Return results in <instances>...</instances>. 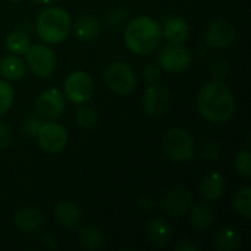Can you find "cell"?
<instances>
[{"label":"cell","mask_w":251,"mask_h":251,"mask_svg":"<svg viewBox=\"0 0 251 251\" xmlns=\"http://www.w3.org/2000/svg\"><path fill=\"white\" fill-rule=\"evenodd\" d=\"M191 35L190 24L179 15H171L162 25V37L168 43H185Z\"/></svg>","instance_id":"2e32d148"},{"label":"cell","mask_w":251,"mask_h":251,"mask_svg":"<svg viewBox=\"0 0 251 251\" xmlns=\"http://www.w3.org/2000/svg\"><path fill=\"white\" fill-rule=\"evenodd\" d=\"M234 169H235V174L240 175L241 178L244 179H250L251 176V153L244 149V150H240L237 154H235V159H234Z\"/></svg>","instance_id":"4316f807"},{"label":"cell","mask_w":251,"mask_h":251,"mask_svg":"<svg viewBox=\"0 0 251 251\" xmlns=\"http://www.w3.org/2000/svg\"><path fill=\"white\" fill-rule=\"evenodd\" d=\"M175 250L176 251H199V246H196L194 243L184 240L178 244H175Z\"/></svg>","instance_id":"d590c367"},{"label":"cell","mask_w":251,"mask_h":251,"mask_svg":"<svg viewBox=\"0 0 251 251\" xmlns=\"http://www.w3.org/2000/svg\"><path fill=\"white\" fill-rule=\"evenodd\" d=\"M35 140L44 153L59 154L68 144V129L56 121H43Z\"/></svg>","instance_id":"52a82bcc"},{"label":"cell","mask_w":251,"mask_h":251,"mask_svg":"<svg viewBox=\"0 0 251 251\" xmlns=\"http://www.w3.org/2000/svg\"><path fill=\"white\" fill-rule=\"evenodd\" d=\"M75 121H76L79 128L91 129L99 122V113L93 106H88L87 103H84V104H79L76 115H75Z\"/></svg>","instance_id":"484cf974"},{"label":"cell","mask_w":251,"mask_h":251,"mask_svg":"<svg viewBox=\"0 0 251 251\" xmlns=\"http://www.w3.org/2000/svg\"><path fill=\"white\" fill-rule=\"evenodd\" d=\"M15 100V90L9 81L0 79V118L4 116L12 107Z\"/></svg>","instance_id":"83f0119b"},{"label":"cell","mask_w":251,"mask_h":251,"mask_svg":"<svg viewBox=\"0 0 251 251\" xmlns=\"http://www.w3.org/2000/svg\"><path fill=\"white\" fill-rule=\"evenodd\" d=\"M143 76L144 79L151 84V82H157L162 78V68L159 63H149L144 69H143Z\"/></svg>","instance_id":"d6a6232c"},{"label":"cell","mask_w":251,"mask_h":251,"mask_svg":"<svg viewBox=\"0 0 251 251\" xmlns=\"http://www.w3.org/2000/svg\"><path fill=\"white\" fill-rule=\"evenodd\" d=\"M165 156L175 163H187L194 159L196 143L185 128H171L163 137Z\"/></svg>","instance_id":"277c9868"},{"label":"cell","mask_w":251,"mask_h":251,"mask_svg":"<svg viewBox=\"0 0 251 251\" xmlns=\"http://www.w3.org/2000/svg\"><path fill=\"white\" fill-rule=\"evenodd\" d=\"M26 74V63L18 54L4 56L0 60V75L6 81H19Z\"/></svg>","instance_id":"44dd1931"},{"label":"cell","mask_w":251,"mask_h":251,"mask_svg":"<svg viewBox=\"0 0 251 251\" xmlns=\"http://www.w3.org/2000/svg\"><path fill=\"white\" fill-rule=\"evenodd\" d=\"M190 221L196 231H207L212 228L215 222V212L209 201L197 203L190 210Z\"/></svg>","instance_id":"ffe728a7"},{"label":"cell","mask_w":251,"mask_h":251,"mask_svg":"<svg viewBox=\"0 0 251 251\" xmlns=\"http://www.w3.org/2000/svg\"><path fill=\"white\" fill-rule=\"evenodd\" d=\"M15 226L25 234H32L38 231L44 224V213L34 206H24L18 209L13 215Z\"/></svg>","instance_id":"9a60e30c"},{"label":"cell","mask_w":251,"mask_h":251,"mask_svg":"<svg viewBox=\"0 0 251 251\" xmlns=\"http://www.w3.org/2000/svg\"><path fill=\"white\" fill-rule=\"evenodd\" d=\"M6 49L12 53V54H25L28 51V49L31 47V40L29 35L22 31V29H15L12 32L7 34L6 40H4Z\"/></svg>","instance_id":"cb8c5ba5"},{"label":"cell","mask_w":251,"mask_h":251,"mask_svg":"<svg viewBox=\"0 0 251 251\" xmlns=\"http://www.w3.org/2000/svg\"><path fill=\"white\" fill-rule=\"evenodd\" d=\"M201 157L206 160H216L221 156V146L216 140H204L201 143Z\"/></svg>","instance_id":"1f68e13d"},{"label":"cell","mask_w":251,"mask_h":251,"mask_svg":"<svg viewBox=\"0 0 251 251\" xmlns=\"http://www.w3.org/2000/svg\"><path fill=\"white\" fill-rule=\"evenodd\" d=\"M107 88L118 96H128L137 87V74L126 62L115 60L109 63L103 72Z\"/></svg>","instance_id":"5b68a950"},{"label":"cell","mask_w":251,"mask_h":251,"mask_svg":"<svg viewBox=\"0 0 251 251\" xmlns=\"http://www.w3.org/2000/svg\"><path fill=\"white\" fill-rule=\"evenodd\" d=\"M25 63L26 68H29L31 72L37 76L49 78L57 66V57L49 44L38 43L31 44V47L25 53Z\"/></svg>","instance_id":"ba28073f"},{"label":"cell","mask_w":251,"mask_h":251,"mask_svg":"<svg viewBox=\"0 0 251 251\" xmlns=\"http://www.w3.org/2000/svg\"><path fill=\"white\" fill-rule=\"evenodd\" d=\"M231 68H229V62L225 57H215L210 63V74L213 76V79H221L224 81L225 78L229 76Z\"/></svg>","instance_id":"f546056e"},{"label":"cell","mask_w":251,"mask_h":251,"mask_svg":"<svg viewBox=\"0 0 251 251\" xmlns=\"http://www.w3.org/2000/svg\"><path fill=\"white\" fill-rule=\"evenodd\" d=\"M225 191H226V179L222 174L209 172L203 176L200 182V193L206 201L212 203L221 200Z\"/></svg>","instance_id":"d6986e66"},{"label":"cell","mask_w":251,"mask_h":251,"mask_svg":"<svg viewBox=\"0 0 251 251\" xmlns=\"http://www.w3.org/2000/svg\"><path fill=\"white\" fill-rule=\"evenodd\" d=\"M157 63L162 71L179 74L187 71L193 63V53L185 43H168L163 46L157 56Z\"/></svg>","instance_id":"8992f818"},{"label":"cell","mask_w":251,"mask_h":251,"mask_svg":"<svg viewBox=\"0 0 251 251\" xmlns=\"http://www.w3.org/2000/svg\"><path fill=\"white\" fill-rule=\"evenodd\" d=\"M135 206H137V209H138L140 212H143V213H151V212L157 207L156 203H154L150 197H146V196L138 197L137 201H135Z\"/></svg>","instance_id":"e575fe53"},{"label":"cell","mask_w":251,"mask_h":251,"mask_svg":"<svg viewBox=\"0 0 251 251\" xmlns=\"http://www.w3.org/2000/svg\"><path fill=\"white\" fill-rule=\"evenodd\" d=\"M129 19V10L124 6L121 7H115L112 10H109L104 16V22L107 26L113 28V29H118L121 28L126 21Z\"/></svg>","instance_id":"f1b7e54d"},{"label":"cell","mask_w":251,"mask_h":251,"mask_svg":"<svg viewBox=\"0 0 251 251\" xmlns=\"http://www.w3.org/2000/svg\"><path fill=\"white\" fill-rule=\"evenodd\" d=\"M56 222L68 229L78 228L82 221V212L75 201L71 200H60L56 203L53 210Z\"/></svg>","instance_id":"e0dca14e"},{"label":"cell","mask_w":251,"mask_h":251,"mask_svg":"<svg viewBox=\"0 0 251 251\" xmlns=\"http://www.w3.org/2000/svg\"><path fill=\"white\" fill-rule=\"evenodd\" d=\"M63 94L74 104L88 103L94 94V81L84 71L71 72L63 82Z\"/></svg>","instance_id":"9c48e42d"},{"label":"cell","mask_w":251,"mask_h":251,"mask_svg":"<svg viewBox=\"0 0 251 251\" xmlns=\"http://www.w3.org/2000/svg\"><path fill=\"white\" fill-rule=\"evenodd\" d=\"M215 247L221 251H235L241 247V234L234 226H221L215 234Z\"/></svg>","instance_id":"603a6c76"},{"label":"cell","mask_w":251,"mask_h":251,"mask_svg":"<svg viewBox=\"0 0 251 251\" xmlns=\"http://www.w3.org/2000/svg\"><path fill=\"white\" fill-rule=\"evenodd\" d=\"M34 4H38V6H50V4H53V3H56V1H59V0H31Z\"/></svg>","instance_id":"8d00e7d4"},{"label":"cell","mask_w":251,"mask_h":251,"mask_svg":"<svg viewBox=\"0 0 251 251\" xmlns=\"http://www.w3.org/2000/svg\"><path fill=\"white\" fill-rule=\"evenodd\" d=\"M12 3H18V1H21V0H10Z\"/></svg>","instance_id":"74e56055"},{"label":"cell","mask_w":251,"mask_h":251,"mask_svg":"<svg viewBox=\"0 0 251 251\" xmlns=\"http://www.w3.org/2000/svg\"><path fill=\"white\" fill-rule=\"evenodd\" d=\"M74 31H75V37L81 43H91L99 37L101 31V22L99 16L94 13H82L75 21Z\"/></svg>","instance_id":"ac0fdd59"},{"label":"cell","mask_w":251,"mask_h":251,"mask_svg":"<svg viewBox=\"0 0 251 251\" xmlns=\"http://www.w3.org/2000/svg\"><path fill=\"white\" fill-rule=\"evenodd\" d=\"M43 121L37 116V115H26L24 119H22V132L26 135V137H31V138H35L40 126H41Z\"/></svg>","instance_id":"4dcf8cb0"},{"label":"cell","mask_w":251,"mask_h":251,"mask_svg":"<svg viewBox=\"0 0 251 251\" xmlns=\"http://www.w3.org/2000/svg\"><path fill=\"white\" fill-rule=\"evenodd\" d=\"M162 38V25L149 15H140L131 19L124 29L125 46L135 54L153 53Z\"/></svg>","instance_id":"7a4b0ae2"},{"label":"cell","mask_w":251,"mask_h":251,"mask_svg":"<svg viewBox=\"0 0 251 251\" xmlns=\"http://www.w3.org/2000/svg\"><path fill=\"white\" fill-rule=\"evenodd\" d=\"M104 232L96 226V225H84L81 229H79V234H78V241H79V246L84 249V250L88 251H96L100 250L103 246H104Z\"/></svg>","instance_id":"7402d4cb"},{"label":"cell","mask_w":251,"mask_h":251,"mask_svg":"<svg viewBox=\"0 0 251 251\" xmlns=\"http://www.w3.org/2000/svg\"><path fill=\"white\" fill-rule=\"evenodd\" d=\"M66 109V99L62 90L49 88L43 91L34 103L35 115L41 121H57L63 116Z\"/></svg>","instance_id":"8fae6325"},{"label":"cell","mask_w":251,"mask_h":251,"mask_svg":"<svg viewBox=\"0 0 251 251\" xmlns=\"http://www.w3.org/2000/svg\"><path fill=\"white\" fill-rule=\"evenodd\" d=\"M196 107L199 115L207 122L224 124L235 113V97L225 81L212 79L199 91Z\"/></svg>","instance_id":"6da1fadb"},{"label":"cell","mask_w":251,"mask_h":251,"mask_svg":"<svg viewBox=\"0 0 251 251\" xmlns=\"http://www.w3.org/2000/svg\"><path fill=\"white\" fill-rule=\"evenodd\" d=\"M232 209L243 219L251 218V187H241L232 197Z\"/></svg>","instance_id":"d4e9b609"},{"label":"cell","mask_w":251,"mask_h":251,"mask_svg":"<svg viewBox=\"0 0 251 251\" xmlns=\"http://www.w3.org/2000/svg\"><path fill=\"white\" fill-rule=\"evenodd\" d=\"M193 204H194V197H193L191 191L182 185L172 187L171 190H168L163 194V197L160 200V207H162L163 213L174 219L187 216L190 213Z\"/></svg>","instance_id":"30bf717a"},{"label":"cell","mask_w":251,"mask_h":251,"mask_svg":"<svg viewBox=\"0 0 251 251\" xmlns=\"http://www.w3.org/2000/svg\"><path fill=\"white\" fill-rule=\"evenodd\" d=\"M237 40V28L232 22L219 19L207 25L204 31V43L212 49L231 47Z\"/></svg>","instance_id":"4fadbf2b"},{"label":"cell","mask_w":251,"mask_h":251,"mask_svg":"<svg viewBox=\"0 0 251 251\" xmlns=\"http://www.w3.org/2000/svg\"><path fill=\"white\" fill-rule=\"evenodd\" d=\"M171 101H172L171 88L166 84L157 81V82H151L144 90L141 104H143V109L147 115L159 118L168 112Z\"/></svg>","instance_id":"7c38bea8"},{"label":"cell","mask_w":251,"mask_h":251,"mask_svg":"<svg viewBox=\"0 0 251 251\" xmlns=\"http://www.w3.org/2000/svg\"><path fill=\"white\" fill-rule=\"evenodd\" d=\"M144 237L154 247H165L172 238V228L165 218L153 216L144 225Z\"/></svg>","instance_id":"5bb4252c"},{"label":"cell","mask_w":251,"mask_h":251,"mask_svg":"<svg viewBox=\"0 0 251 251\" xmlns=\"http://www.w3.org/2000/svg\"><path fill=\"white\" fill-rule=\"evenodd\" d=\"M13 143V132L12 128L0 121V150H6L12 146Z\"/></svg>","instance_id":"836d02e7"},{"label":"cell","mask_w":251,"mask_h":251,"mask_svg":"<svg viewBox=\"0 0 251 251\" xmlns=\"http://www.w3.org/2000/svg\"><path fill=\"white\" fill-rule=\"evenodd\" d=\"M34 29L46 44H59L69 37L72 19L68 10L50 4L37 15Z\"/></svg>","instance_id":"3957f363"}]
</instances>
